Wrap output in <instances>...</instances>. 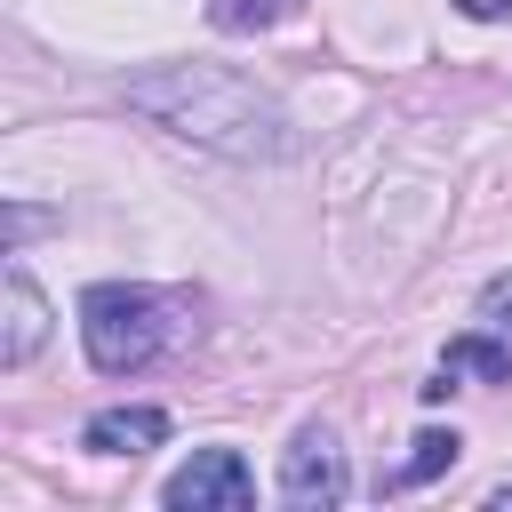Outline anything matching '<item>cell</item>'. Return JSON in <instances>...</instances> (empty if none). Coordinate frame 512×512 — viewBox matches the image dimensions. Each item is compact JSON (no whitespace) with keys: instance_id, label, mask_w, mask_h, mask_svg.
<instances>
[{"instance_id":"cell-1","label":"cell","mask_w":512,"mask_h":512,"mask_svg":"<svg viewBox=\"0 0 512 512\" xmlns=\"http://www.w3.org/2000/svg\"><path fill=\"white\" fill-rule=\"evenodd\" d=\"M128 112L160 120L168 136L184 144H208V152H232V160H280L288 152V120L280 104L224 72V64H160L144 80H128Z\"/></svg>"},{"instance_id":"cell-2","label":"cell","mask_w":512,"mask_h":512,"mask_svg":"<svg viewBox=\"0 0 512 512\" xmlns=\"http://www.w3.org/2000/svg\"><path fill=\"white\" fill-rule=\"evenodd\" d=\"M168 312H176V304H168L160 288L96 280V288L80 296V344H88V360H96L104 376H136V368H152V360L168 352V336H176Z\"/></svg>"},{"instance_id":"cell-3","label":"cell","mask_w":512,"mask_h":512,"mask_svg":"<svg viewBox=\"0 0 512 512\" xmlns=\"http://www.w3.org/2000/svg\"><path fill=\"white\" fill-rule=\"evenodd\" d=\"M344 496H352V464H344L336 432H328V424H304V432L288 440V456H280V504H296V512H336Z\"/></svg>"},{"instance_id":"cell-4","label":"cell","mask_w":512,"mask_h":512,"mask_svg":"<svg viewBox=\"0 0 512 512\" xmlns=\"http://www.w3.org/2000/svg\"><path fill=\"white\" fill-rule=\"evenodd\" d=\"M160 504L168 512H248L256 504V472H248L240 448H192V464L168 472Z\"/></svg>"},{"instance_id":"cell-5","label":"cell","mask_w":512,"mask_h":512,"mask_svg":"<svg viewBox=\"0 0 512 512\" xmlns=\"http://www.w3.org/2000/svg\"><path fill=\"white\" fill-rule=\"evenodd\" d=\"M0 296H8V336H0V360H8V368H24V360L40 352V336H48V296L32 288V272H24V264H8Z\"/></svg>"},{"instance_id":"cell-6","label":"cell","mask_w":512,"mask_h":512,"mask_svg":"<svg viewBox=\"0 0 512 512\" xmlns=\"http://www.w3.org/2000/svg\"><path fill=\"white\" fill-rule=\"evenodd\" d=\"M160 440H168V416L160 408H96L88 432H80V448H96V456H144Z\"/></svg>"},{"instance_id":"cell-7","label":"cell","mask_w":512,"mask_h":512,"mask_svg":"<svg viewBox=\"0 0 512 512\" xmlns=\"http://www.w3.org/2000/svg\"><path fill=\"white\" fill-rule=\"evenodd\" d=\"M440 376H448V384H512V336H496V328L456 336V344L440 352Z\"/></svg>"},{"instance_id":"cell-8","label":"cell","mask_w":512,"mask_h":512,"mask_svg":"<svg viewBox=\"0 0 512 512\" xmlns=\"http://www.w3.org/2000/svg\"><path fill=\"white\" fill-rule=\"evenodd\" d=\"M456 448H464V440H456V432H440V424H432V432H416V440H408V464H400L384 488H424V480H440V472L456 464Z\"/></svg>"},{"instance_id":"cell-9","label":"cell","mask_w":512,"mask_h":512,"mask_svg":"<svg viewBox=\"0 0 512 512\" xmlns=\"http://www.w3.org/2000/svg\"><path fill=\"white\" fill-rule=\"evenodd\" d=\"M296 0H208V16L224 24V32H264V24H280Z\"/></svg>"},{"instance_id":"cell-10","label":"cell","mask_w":512,"mask_h":512,"mask_svg":"<svg viewBox=\"0 0 512 512\" xmlns=\"http://www.w3.org/2000/svg\"><path fill=\"white\" fill-rule=\"evenodd\" d=\"M480 328H496V336H512V272H496V280L480 288Z\"/></svg>"},{"instance_id":"cell-11","label":"cell","mask_w":512,"mask_h":512,"mask_svg":"<svg viewBox=\"0 0 512 512\" xmlns=\"http://www.w3.org/2000/svg\"><path fill=\"white\" fill-rule=\"evenodd\" d=\"M40 224H48V216H40V208H8V256H16V248H24V240H32V232H40Z\"/></svg>"},{"instance_id":"cell-12","label":"cell","mask_w":512,"mask_h":512,"mask_svg":"<svg viewBox=\"0 0 512 512\" xmlns=\"http://www.w3.org/2000/svg\"><path fill=\"white\" fill-rule=\"evenodd\" d=\"M464 16H480V24H496V16H512V0H456Z\"/></svg>"}]
</instances>
